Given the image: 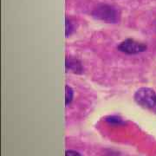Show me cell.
Wrapping results in <instances>:
<instances>
[{"mask_svg":"<svg viewBox=\"0 0 156 156\" xmlns=\"http://www.w3.org/2000/svg\"><path fill=\"white\" fill-rule=\"evenodd\" d=\"M134 99L140 106L156 112V94L151 89H140L134 95Z\"/></svg>","mask_w":156,"mask_h":156,"instance_id":"6da1fadb","label":"cell"},{"mask_svg":"<svg viewBox=\"0 0 156 156\" xmlns=\"http://www.w3.org/2000/svg\"><path fill=\"white\" fill-rule=\"evenodd\" d=\"M93 16L105 22L115 23L118 20V11L112 6L101 5L95 8Z\"/></svg>","mask_w":156,"mask_h":156,"instance_id":"7a4b0ae2","label":"cell"},{"mask_svg":"<svg viewBox=\"0 0 156 156\" xmlns=\"http://www.w3.org/2000/svg\"><path fill=\"white\" fill-rule=\"evenodd\" d=\"M118 49L122 52L128 54H137L145 51L147 50V46L144 44L134 41L133 39H127L119 44Z\"/></svg>","mask_w":156,"mask_h":156,"instance_id":"3957f363","label":"cell"},{"mask_svg":"<svg viewBox=\"0 0 156 156\" xmlns=\"http://www.w3.org/2000/svg\"><path fill=\"white\" fill-rule=\"evenodd\" d=\"M65 94H66V96H65V99H66V105H69L70 102H71V101L73 99V90L71 89L70 87H69V86H66V92H65Z\"/></svg>","mask_w":156,"mask_h":156,"instance_id":"277c9868","label":"cell"},{"mask_svg":"<svg viewBox=\"0 0 156 156\" xmlns=\"http://www.w3.org/2000/svg\"><path fill=\"white\" fill-rule=\"evenodd\" d=\"M65 156H81V154L79 153H77V152H76V151L69 150L66 151Z\"/></svg>","mask_w":156,"mask_h":156,"instance_id":"5b68a950","label":"cell"}]
</instances>
